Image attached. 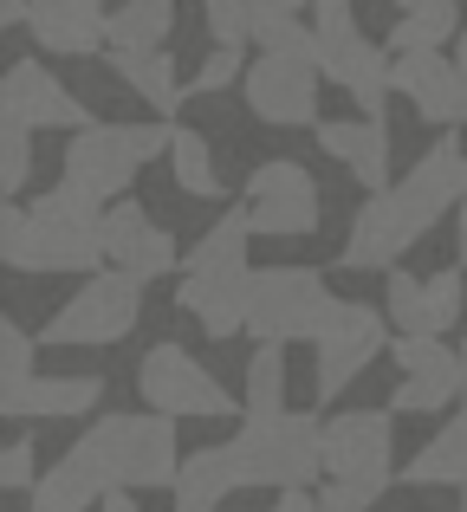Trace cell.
<instances>
[{"label":"cell","mask_w":467,"mask_h":512,"mask_svg":"<svg viewBox=\"0 0 467 512\" xmlns=\"http://www.w3.org/2000/svg\"><path fill=\"white\" fill-rule=\"evenodd\" d=\"M461 156L467 150L455 143V130H442V137H435L416 163L396 175L390 188H377V195L357 208L351 234H344V247H338L344 273H390V266H403V253L416 247L442 214H455L461 201H467Z\"/></svg>","instance_id":"1"},{"label":"cell","mask_w":467,"mask_h":512,"mask_svg":"<svg viewBox=\"0 0 467 512\" xmlns=\"http://www.w3.org/2000/svg\"><path fill=\"white\" fill-rule=\"evenodd\" d=\"M91 448V461L111 474V487H176L182 474V448H176V415L163 409H117V415H91V428L78 435Z\"/></svg>","instance_id":"2"},{"label":"cell","mask_w":467,"mask_h":512,"mask_svg":"<svg viewBox=\"0 0 467 512\" xmlns=\"http://www.w3.org/2000/svg\"><path fill=\"white\" fill-rule=\"evenodd\" d=\"M240 454V480L247 487H318L325 480V422L312 409H273V415H247L234 435Z\"/></svg>","instance_id":"3"},{"label":"cell","mask_w":467,"mask_h":512,"mask_svg":"<svg viewBox=\"0 0 467 512\" xmlns=\"http://www.w3.org/2000/svg\"><path fill=\"white\" fill-rule=\"evenodd\" d=\"M169 143H176L169 117H150V124H85V130H65L59 169L72 182H85L91 195L117 201L156 156H169Z\"/></svg>","instance_id":"4"},{"label":"cell","mask_w":467,"mask_h":512,"mask_svg":"<svg viewBox=\"0 0 467 512\" xmlns=\"http://www.w3.org/2000/svg\"><path fill=\"white\" fill-rule=\"evenodd\" d=\"M143 325V279L124 266H98L78 279L72 299H59V312L39 325V338L52 350H98V344H124Z\"/></svg>","instance_id":"5"},{"label":"cell","mask_w":467,"mask_h":512,"mask_svg":"<svg viewBox=\"0 0 467 512\" xmlns=\"http://www.w3.org/2000/svg\"><path fill=\"white\" fill-rule=\"evenodd\" d=\"M0 260H7V273H26V279L111 266L104 234L91 221H52V214L20 208V195H7V208H0Z\"/></svg>","instance_id":"6"},{"label":"cell","mask_w":467,"mask_h":512,"mask_svg":"<svg viewBox=\"0 0 467 512\" xmlns=\"http://www.w3.org/2000/svg\"><path fill=\"white\" fill-rule=\"evenodd\" d=\"M331 312L318 266H253L247 279V338L253 344H312Z\"/></svg>","instance_id":"7"},{"label":"cell","mask_w":467,"mask_h":512,"mask_svg":"<svg viewBox=\"0 0 467 512\" xmlns=\"http://www.w3.org/2000/svg\"><path fill=\"white\" fill-rule=\"evenodd\" d=\"M390 312L383 305H364V299H331L325 325L312 338V389L318 402H338L344 389H357V376L390 350Z\"/></svg>","instance_id":"8"},{"label":"cell","mask_w":467,"mask_h":512,"mask_svg":"<svg viewBox=\"0 0 467 512\" xmlns=\"http://www.w3.org/2000/svg\"><path fill=\"white\" fill-rule=\"evenodd\" d=\"M240 201H247L253 234H266V240H305L325 221V188H318V175L305 169L299 156H266V163H253Z\"/></svg>","instance_id":"9"},{"label":"cell","mask_w":467,"mask_h":512,"mask_svg":"<svg viewBox=\"0 0 467 512\" xmlns=\"http://www.w3.org/2000/svg\"><path fill=\"white\" fill-rule=\"evenodd\" d=\"M137 396L150 402V409L176 415V422H215V415H234V396L228 383H221L215 370H208L195 350L182 344H150L137 363Z\"/></svg>","instance_id":"10"},{"label":"cell","mask_w":467,"mask_h":512,"mask_svg":"<svg viewBox=\"0 0 467 512\" xmlns=\"http://www.w3.org/2000/svg\"><path fill=\"white\" fill-rule=\"evenodd\" d=\"M318 85H325V72H318L312 52H260V59H247L240 104H247V117H260L273 130H312Z\"/></svg>","instance_id":"11"},{"label":"cell","mask_w":467,"mask_h":512,"mask_svg":"<svg viewBox=\"0 0 467 512\" xmlns=\"http://www.w3.org/2000/svg\"><path fill=\"white\" fill-rule=\"evenodd\" d=\"M390 357L403 370V383L390 389L396 415H442L448 402H461V344H448V331H396Z\"/></svg>","instance_id":"12"},{"label":"cell","mask_w":467,"mask_h":512,"mask_svg":"<svg viewBox=\"0 0 467 512\" xmlns=\"http://www.w3.org/2000/svg\"><path fill=\"white\" fill-rule=\"evenodd\" d=\"M325 474L338 480H396V409H338L325 415Z\"/></svg>","instance_id":"13"},{"label":"cell","mask_w":467,"mask_h":512,"mask_svg":"<svg viewBox=\"0 0 467 512\" xmlns=\"http://www.w3.org/2000/svg\"><path fill=\"white\" fill-rule=\"evenodd\" d=\"M98 234H104V260L124 266V273H137L143 286H150V279H169L182 266V240L169 234V227L156 221L137 195H130V201H111V208H104V221H98Z\"/></svg>","instance_id":"14"},{"label":"cell","mask_w":467,"mask_h":512,"mask_svg":"<svg viewBox=\"0 0 467 512\" xmlns=\"http://www.w3.org/2000/svg\"><path fill=\"white\" fill-rule=\"evenodd\" d=\"M0 117H26L33 130H85L91 98L72 91L59 72H46L39 59H13L0 78Z\"/></svg>","instance_id":"15"},{"label":"cell","mask_w":467,"mask_h":512,"mask_svg":"<svg viewBox=\"0 0 467 512\" xmlns=\"http://www.w3.org/2000/svg\"><path fill=\"white\" fill-rule=\"evenodd\" d=\"M312 137H318V150H325L338 169H351V182L364 188V195H377V188L396 182L390 175L396 143H390V124H383V117H370V111L364 117H318Z\"/></svg>","instance_id":"16"},{"label":"cell","mask_w":467,"mask_h":512,"mask_svg":"<svg viewBox=\"0 0 467 512\" xmlns=\"http://www.w3.org/2000/svg\"><path fill=\"white\" fill-rule=\"evenodd\" d=\"M247 279L253 266H202V273H182L176 279V312H189L208 338H234L247 331Z\"/></svg>","instance_id":"17"},{"label":"cell","mask_w":467,"mask_h":512,"mask_svg":"<svg viewBox=\"0 0 467 512\" xmlns=\"http://www.w3.org/2000/svg\"><path fill=\"white\" fill-rule=\"evenodd\" d=\"M33 39L52 59H104L111 46V7L104 0H33Z\"/></svg>","instance_id":"18"},{"label":"cell","mask_w":467,"mask_h":512,"mask_svg":"<svg viewBox=\"0 0 467 512\" xmlns=\"http://www.w3.org/2000/svg\"><path fill=\"white\" fill-rule=\"evenodd\" d=\"M104 493H111V474L91 461L85 441H72V448H65L59 461H52L46 474L33 480V493H26V512H91Z\"/></svg>","instance_id":"19"},{"label":"cell","mask_w":467,"mask_h":512,"mask_svg":"<svg viewBox=\"0 0 467 512\" xmlns=\"http://www.w3.org/2000/svg\"><path fill=\"white\" fill-rule=\"evenodd\" d=\"M104 65H111L117 85H124L130 98H143L156 117H176L182 104H189V91H182V78H176L169 46H104Z\"/></svg>","instance_id":"20"},{"label":"cell","mask_w":467,"mask_h":512,"mask_svg":"<svg viewBox=\"0 0 467 512\" xmlns=\"http://www.w3.org/2000/svg\"><path fill=\"white\" fill-rule=\"evenodd\" d=\"M240 454L234 441H215V448H189L182 454V474H176V512H215L228 493H240Z\"/></svg>","instance_id":"21"},{"label":"cell","mask_w":467,"mask_h":512,"mask_svg":"<svg viewBox=\"0 0 467 512\" xmlns=\"http://www.w3.org/2000/svg\"><path fill=\"white\" fill-rule=\"evenodd\" d=\"M403 487H461L467 480V409H455L403 467H396Z\"/></svg>","instance_id":"22"},{"label":"cell","mask_w":467,"mask_h":512,"mask_svg":"<svg viewBox=\"0 0 467 512\" xmlns=\"http://www.w3.org/2000/svg\"><path fill=\"white\" fill-rule=\"evenodd\" d=\"M104 376H33L26 389V422H72V415H98Z\"/></svg>","instance_id":"23"},{"label":"cell","mask_w":467,"mask_h":512,"mask_svg":"<svg viewBox=\"0 0 467 512\" xmlns=\"http://www.w3.org/2000/svg\"><path fill=\"white\" fill-rule=\"evenodd\" d=\"M39 344H46V338H33V331L7 312V325H0V415H13V422L26 415V389H33V376H39L33 370Z\"/></svg>","instance_id":"24"},{"label":"cell","mask_w":467,"mask_h":512,"mask_svg":"<svg viewBox=\"0 0 467 512\" xmlns=\"http://www.w3.org/2000/svg\"><path fill=\"white\" fill-rule=\"evenodd\" d=\"M163 163H169V175H176V195H195V201H221L228 195V182H221V169H215V143H208L202 130L182 124Z\"/></svg>","instance_id":"25"},{"label":"cell","mask_w":467,"mask_h":512,"mask_svg":"<svg viewBox=\"0 0 467 512\" xmlns=\"http://www.w3.org/2000/svg\"><path fill=\"white\" fill-rule=\"evenodd\" d=\"M247 240H253V221H247V201L228 214H215V221L195 234V247H182V266H247Z\"/></svg>","instance_id":"26"},{"label":"cell","mask_w":467,"mask_h":512,"mask_svg":"<svg viewBox=\"0 0 467 512\" xmlns=\"http://www.w3.org/2000/svg\"><path fill=\"white\" fill-rule=\"evenodd\" d=\"M176 33V0H124L111 7V46H163Z\"/></svg>","instance_id":"27"},{"label":"cell","mask_w":467,"mask_h":512,"mask_svg":"<svg viewBox=\"0 0 467 512\" xmlns=\"http://www.w3.org/2000/svg\"><path fill=\"white\" fill-rule=\"evenodd\" d=\"M273 409H286V344H253L240 415H273Z\"/></svg>","instance_id":"28"},{"label":"cell","mask_w":467,"mask_h":512,"mask_svg":"<svg viewBox=\"0 0 467 512\" xmlns=\"http://www.w3.org/2000/svg\"><path fill=\"white\" fill-rule=\"evenodd\" d=\"M383 312H390L396 331H435L429 325V279L390 266V273H383Z\"/></svg>","instance_id":"29"},{"label":"cell","mask_w":467,"mask_h":512,"mask_svg":"<svg viewBox=\"0 0 467 512\" xmlns=\"http://www.w3.org/2000/svg\"><path fill=\"white\" fill-rule=\"evenodd\" d=\"M33 175V124L26 117H0V188L20 195Z\"/></svg>","instance_id":"30"},{"label":"cell","mask_w":467,"mask_h":512,"mask_svg":"<svg viewBox=\"0 0 467 512\" xmlns=\"http://www.w3.org/2000/svg\"><path fill=\"white\" fill-rule=\"evenodd\" d=\"M234 78H247V46H215L202 59V72H195L182 91H189V98H215V91H228Z\"/></svg>","instance_id":"31"},{"label":"cell","mask_w":467,"mask_h":512,"mask_svg":"<svg viewBox=\"0 0 467 512\" xmlns=\"http://www.w3.org/2000/svg\"><path fill=\"white\" fill-rule=\"evenodd\" d=\"M215 46H253V0H202Z\"/></svg>","instance_id":"32"},{"label":"cell","mask_w":467,"mask_h":512,"mask_svg":"<svg viewBox=\"0 0 467 512\" xmlns=\"http://www.w3.org/2000/svg\"><path fill=\"white\" fill-rule=\"evenodd\" d=\"M461 312H467L461 266H442V273H429V325H435V331H455Z\"/></svg>","instance_id":"33"},{"label":"cell","mask_w":467,"mask_h":512,"mask_svg":"<svg viewBox=\"0 0 467 512\" xmlns=\"http://www.w3.org/2000/svg\"><path fill=\"white\" fill-rule=\"evenodd\" d=\"M33 480H39V448H33V435H13L7 448H0V487L33 493Z\"/></svg>","instance_id":"34"},{"label":"cell","mask_w":467,"mask_h":512,"mask_svg":"<svg viewBox=\"0 0 467 512\" xmlns=\"http://www.w3.org/2000/svg\"><path fill=\"white\" fill-rule=\"evenodd\" d=\"M377 493L383 487H370V480H338V474L318 480V506H325V512H370Z\"/></svg>","instance_id":"35"},{"label":"cell","mask_w":467,"mask_h":512,"mask_svg":"<svg viewBox=\"0 0 467 512\" xmlns=\"http://www.w3.org/2000/svg\"><path fill=\"white\" fill-rule=\"evenodd\" d=\"M383 39H390V52H422V46H448V39L435 33V26L422 20V13H403V20H390V33H383Z\"/></svg>","instance_id":"36"},{"label":"cell","mask_w":467,"mask_h":512,"mask_svg":"<svg viewBox=\"0 0 467 512\" xmlns=\"http://www.w3.org/2000/svg\"><path fill=\"white\" fill-rule=\"evenodd\" d=\"M260 512H325V506H318V487H286V493H273V506H260Z\"/></svg>","instance_id":"37"},{"label":"cell","mask_w":467,"mask_h":512,"mask_svg":"<svg viewBox=\"0 0 467 512\" xmlns=\"http://www.w3.org/2000/svg\"><path fill=\"white\" fill-rule=\"evenodd\" d=\"M98 512H143V506H137V487H111V493L98 500Z\"/></svg>","instance_id":"38"},{"label":"cell","mask_w":467,"mask_h":512,"mask_svg":"<svg viewBox=\"0 0 467 512\" xmlns=\"http://www.w3.org/2000/svg\"><path fill=\"white\" fill-rule=\"evenodd\" d=\"M20 20H33V0H0V26L20 33Z\"/></svg>","instance_id":"39"},{"label":"cell","mask_w":467,"mask_h":512,"mask_svg":"<svg viewBox=\"0 0 467 512\" xmlns=\"http://www.w3.org/2000/svg\"><path fill=\"white\" fill-rule=\"evenodd\" d=\"M455 253H461V266H467V201L455 208Z\"/></svg>","instance_id":"40"},{"label":"cell","mask_w":467,"mask_h":512,"mask_svg":"<svg viewBox=\"0 0 467 512\" xmlns=\"http://www.w3.org/2000/svg\"><path fill=\"white\" fill-rule=\"evenodd\" d=\"M455 59H461V72H467V26L455 33Z\"/></svg>","instance_id":"41"},{"label":"cell","mask_w":467,"mask_h":512,"mask_svg":"<svg viewBox=\"0 0 467 512\" xmlns=\"http://www.w3.org/2000/svg\"><path fill=\"white\" fill-rule=\"evenodd\" d=\"M461 402H467V344H461Z\"/></svg>","instance_id":"42"},{"label":"cell","mask_w":467,"mask_h":512,"mask_svg":"<svg viewBox=\"0 0 467 512\" xmlns=\"http://www.w3.org/2000/svg\"><path fill=\"white\" fill-rule=\"evenodd\" d=\"M461 188H467V156H461Z\"/></svg>","instance_id":"43"},{"label":"cell","mask_w":467,"mask_h":512,"mask_svg":"<svg viewBox=\"0 0 467 512\" xmlns=\"http://www.w3.org/2000/svg\"><path fill=\"white\" fill-rule=\"evenodd\" d=\"M461 512H467V480H461Z\"/></svg>","instance_id":"44"}]
</instances>
